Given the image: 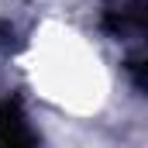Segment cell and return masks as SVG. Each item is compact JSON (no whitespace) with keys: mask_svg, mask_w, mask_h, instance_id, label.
Listing matches in <instances>:
<instances>
[{"mask_svg":"<svg viewBox=\"0 0 148 148\" xmlns=\"http://www.w3.org/2000/svg\"><path fill=\"white\" fill-rule=\"evenodd\" d=\"M103 31L114 41H134V45H141V35H145L141 0H107L103 3Z\"/></svg>","mask_w":148,"mask_h":148,"instance_id":"1","label":"cell"},{"mask_svg":"<svg viewBox=\"0 0 148 148\" xmlns=\"http://www.w3.org/2000/svg\"><path fill=\"white\" fill-rule=\"evenodd\" d=\"M0 141L3 145H35L38 134L28 124V114L21 97H3L0 100Z\"/></svg>","mask_w":148,"mask_h":148,"instance_id":"2","label":"cell"}]
</instances>
